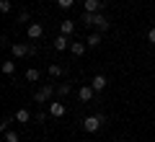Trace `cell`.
<instances>
[{
	"label": "cell",
	"instance_id": "obj_1",
	"mask_svg": "<svg viewBox=\"0 0 155 142\" xmlns=\"http://www.w3.org/2000/svg\"><path fill=\"white\" fill-rule=\"evenodd\" d=\"M11 52H13V57H34V54H36V47H34V44L16 41V44L11 47Z\"/></svg>",
	"mask_w": 155,
	"mask_h": 142
},
{
	"label": "cell",
	"instance_id": "obj_2",
	"mask_svg": "<svg viewBox=\"0 0 155 142\" xmlns=\"http://www.w3.org/2000/svg\"><path fill=\"white\" fill-rule=\"evenodd\" d=\"M104 121H106V116L104 114H98V116H85V119H83V129L85 132H98L101 129V127H104Z\"/></svg>",
	"mask_w": 155,
	"mask_h": 142
},
{
	"label": "cell",
	"instance_id": "obj_3",
	"mask_svg": "<svg viewBox=\"0 0 155 142\" xmlns=\"http://www.w3.org/2000/svg\"><path fill=\"white\" fill-rule=\"evenodd\" d=\"M52 93H54V85L47 83V85H41L36 93H34V101H36V104H47V101L52 98Z\"/></svg>",
	"mask_w": 155,
	"mask_h": 142
},
{
	"label": "cell",
	"instance_id": "obj_4",
	"mask_svg": "<svg viewBox=\"0 0 155 142\" xmlns=\"http://www.w3.org/2000/svg\"><path fill=\"white\" fill-rule=\"evenodd\" d=\"M93 85H83V88H78V98H80V101H83V104H88V101L91 98H93Z\"/></svg>",
	"mask_w": 155,
	"mask_h": 142
},
{
	"label": "cell",
	"instance_id": "obj_5",
	"mask_svg": "<svg viewBox=\"0 0 155 142\" xmlns=\"http://www.w3.org/2000/svg\"><path fill=\"white\" fill-rule=\"evenodd\" d=\"M41 34H44L41 23H28V28H26V36L28 39H41Z\"/></svg>",
	"mask_w": 155,
	"mask_h": 142
},
{
	"label": "cell",
	"instance_id": "obj_6",
	"mask_svg": "<svg viewBox=\"0 0 155 142\" xmlns=\"http://www.w3.org/2000/svg\"><path fill=\"white\" fill-rule=\"evenodd\" d=\"M85 49H88V44H85V41H72V44H70V52H72L75 57H83Z\"/></svg>",
	"mask_w": 155,
	"mask_h": 142
},
{
	"label": "cell",
	"instance_id": "obj_7",
	"mask_svg": "<svg viewBox=\"0 0 155 142\" xmlns=\"http://www.w3.org/2000/svg\"><path fill=\"white\" fill-rule=\"evenodd\" d=\"M70 44H72L70 39H67L65 34H60V36L54 39V49H57V52H62V49H70Z\"/></svg>",
	"mask_w": 155,
	"mask_h": 142
},
{
	"label": "cell",
	"instance_id": "obj_8",
	"mask_svg": "<svg viewBox=\"0 0 155 142\" xmlns=\"http://www.w3.org/2000/svg\"><path fill=\"white\" fill-rule=\"evenodd\" d=\"M101 0H85L83 3V8H85V13H101Z\"/></svg>",
	"mask_w": 155,
	"mask_h": 142
},
{
	"label": "cell",
	"instance_id": "obj_9",
	"mask_svg": "<svg viewBox=\"0 0 155 142\" xmlns=\"http://www.w3.org/2000/svg\"><path fill=\"white\" fill-rule=\"evenodd\" d=\"M91 85H93V91H104V88L109 85V80H106V75H96L93 80H91Z\"/></svg>",
	"mask_w": 155,
	"mask_h": 142
},
{
	"label": "cell",
	"instance_id": "obj_10",
	"mask_svg": "<svg viewBox=\"0 0 155 142\" xmlns=\"http://www.w3.org/2000/svg\"><path fill=\"white\" fill-rule=\"evenodd\" d=\"M65 104H49V114L52 116H57V119H60V116H65Z\"/></svg>",
	"mask_w": 155,
	"mask_h": 142
},
{
	"label": "cell",
	"instance_id": "obj_11",
	"mask_svg": "<svg viewBox=\"0 0 155 142\" xmlns=\"http://www.w3.org/2000/svg\"><path fill=\"white\" fill-rule=\"evenodd\" d=\"M60 31L65 34V36H70V34L75 31V23H72V21H60Z\"/></svg>",
	"mask_w": 155,
	"mask_h": 142
},
{
	"label": "cell",
	"instance_id": "obj_12",
	"mask_svg": "<svg viewBox=\"0 0 155 142\" xmlns=\"http://www.w3.org/2000/svg\"><path fill=\"white\" fill-rule=\"evenodd\" d=\"M16 121H21V124L31 121V114H28V109H18V111H16Z\"/></svg>",
	"mask_w": 155,
	"mask_h": 142
},
{
	"label": "cell",
	"instance_id": "obj_13",
	"mask_svg": "<svg viewBox=\"0 0 155 142\" xmlns=\"http://www.w3.org/2000/svg\"><path fill=\"white\" fill-rule=\"evenodd\" d=\"M26 80H28V83H39V70L28 67V70H26Z\"/></svg>",
	"mask_w": 155,
	"mask_h": 142
},
{
	"label": "cell",
	"instance_id": "obj_14",
	"mask_svg": "<svg viewBox=\"0 0 155 142\" xmlns=\"http://www.w3.org/2000/svg\"><path fill=\"white\" fill-rule=\"evenodd\" d=\"M3 72H5V75H13V72H16V62L5 60V62H3Z\"/></svg>",
	"mask_w": 155,
	"mask_h": 142
},
{
	"label": "cell",
	"instance_id": "obj_15",
	"mask_svg": "<svg viewBox=\"0 0 155 142\" xmlns=\"http://www.w3.org/2000/svg\"><path fill=\"white\" fill-rule=\"evenodd\" d=\"M85 44H88V47H98L101 44V34H91V36L85 39Z\"/></svg>",
	"mask_w": 155,
	"mask_h": 142
},
{
	"label": "cell",
	"instance_id": "obj_16",
	"mask_svg": "<svg viewBox=\"0 0 155 142\" xmlns=\"http://www.w3.org/2000/svg\"><path fill=\"white\" fill-rule=\"evenodd\" d=\"M47 70H49V75H52V78H60V75H62V67H60V65H49Z\"/></svg>",
	"mask_w": 155,
	"mask_h": 142
},
{
	"label": "cell",
	"instance_id": "obj_17",
	"mask_svg": "<svg viewBox=\"0 0 155 142\" xmlns=\"http://www.w3.org/2000/svg\"><path fill=\"white\" fill-rule=\"evenodd\" d=\"M70 91H72V88L67 85V83H60V85H57V93H60V96H67Z\"/></svg>",
	"mask_w": 155,
	"mask_h": 142
},
{
	"label": "cell",
	"instance_id": "obj_18",
	"mask_svg": "<svg viewBox=\"0 0 155 142\" xmlns=\"http://www.w3.org/2000/svg\"><path fill=\"white\" fill-rule=\"evenodd\" d=\"M11 8H13L11 0H0V11H3V13H11Z\"/></svg>",
	"mask_w": 155,
	"mask_h": 142
},
{
	"label": "cell",
	"instance_id": "obj_19",
	"mask_svg": "<svg viewBox=\"0 0 155 142\" xmlns=\"http://www.w3.org/2000/svg\"><path fill=\"white\" fill-rule=\"evenodd\" d=\"M5 142H18V134H16V132H8V129H5Z\"/></svg>",
	"mask_w": 155,
	"mask_h": 142
},
{
	"label": "cell",
	"instance_id": "obj_20",
	"mask_svg": "<svg viewBox=\"0 0 155 142\" xmlns=\"http://www.w3.org/2000/svg\"><path fill=\"white\" fill-rule=\"evenodd\" d=\"M72 3H75V0H57V5H60V8H72Z\"/></svg>",
	"mask_w": 155,
	"mask_h": 142
},
{
	"label": "cell",
	"instance_id": "obj_21",
	"mask_svg": "<svg viewBox=\"0 0 155 142\" xmlns=\"http://www.w3.org/2000/svg\"><path fill=\"white\" fill-rule=\"evenodd\" d=\"M28 21V11H21L18 13V23H26Z\"/></svg>",
	"mask_w": 155,
	"mask_h": 142
},
{
	"label": "cell",
	"instance_id": "obj_22",
	"mask_svg": "<svg viewBox=\"0 0 155 142\" xmlns=\"http://www.w3.org/2000/svg\"><path fill=\"white\" fill-rule=\"evenodd\" d=\"M147 41H150V44H155V26L147 31Z\"/></svg>",
	"mask_w": 155,
	"mask_h": 142
}]
</instances>
